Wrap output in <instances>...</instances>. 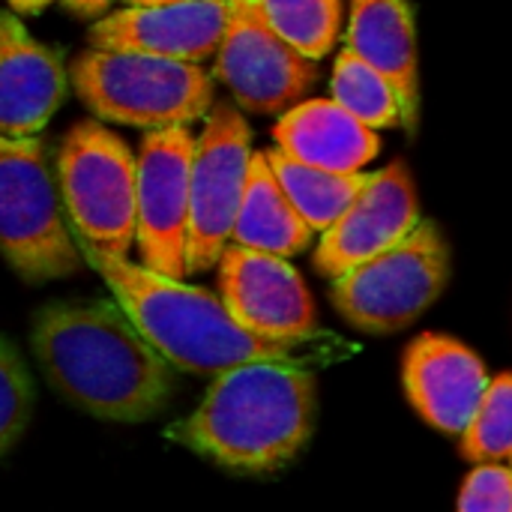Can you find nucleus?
Segmentation results:
<instances>
[{
    "label": "nucleus",
    "mask_w": 512,
    "mask_h": 512,
    "mask_svg": "<svg viewBox=\"0 0 512 512\" xmlns=\"http://www.w3.org/2000/svg\"><path fill=\"white\" fill-rule=\"evenodd\" d=\"M150 3H174V0H126V6H150Z\"/></svg>",
    "instance_id": "obj_27"
},
{
    "label": "nucleus",
    "mask_w": 512,
    "mask_h": 512,
    "mask_svg": "<svg viewBox=\"0 0 512 512\" xmlns=\"http://www.w3.org/2000/svg\"><path fill=\"white\" fill-rule=\"evenodd\" d=\"M231 240L249 249L282 255V258L300 255L312 243V225L288 201L264 150L258 153L252 150L249 180H246V192H243V201L231 228Z\"/></svg>",
    "instance_id": "obj_18"
},
{
    "label": "nucleus",
    "mask_w": 512,
    "mask_h": 512,
    "mask_svg": "<svg viewBox=\"0 0 512 512\" xmlns=\"http://www.w3.org/2000/svg\"><path fill=\"white\" fill-rule=\"evenodd\" d=\"M273 138L288 156L330 171H363L381 150L375 129L336 99H300L279 117Z\"/></svg>",
    "instance_id": "obj_17"
},
{
    "label": "nucleus",
    "mask_w": 512,
    "mask_h": 512,
    "mask_svg": "<svg viewBox=\"0 0 512 512\" xmlns=\"http://www.w3.org/2000/svg\"><path fill=\"white\" fill-rule=\"evenodd\" d=\"M273 30L309 60L333 51L342 27V0H261Z\"/></svg>",
    "instance_id": "obj_21"
},
{
    "label": "nucleus",
    "mask_w": 512,
    "mask_h": 512,
    "mask_svg": "<svg viewBox=\"0 0 512 512\" xmlns=\"http://www.w3.org/2000/svg\"><path fill=\"white\" fill-rule=\"evenodd\" d=\"M216 267L219 297L246 330L276 342L318 336L315 303L288 258L231 243Z\"/></svg>",
    "instance_id": "obj_11"
},
{
    "label": "nucleus",
    "mask_w": 512,
    "mask_h": 512,
    "mask_svg": "<svg viewBox=\"0 0 512 512\" xmlns=\"http://www.w3.org/2000/svg\"><path fill=\"white\" fill-rule=\"evenodd\" d=\"M450 279V249L435 222H417L408 237L333 279L336 312L363 333H396L414 324Z\"/></svg>",
    "instance_id": "obj_6"
},
{
    "label": "nucleus",
    "mask_w": 512,
    "mask_h": 512,
    "mask_svg": "<svg viewBox=\"0 0 512 512\" xmlns=\"http://www.w3.org/2000/svg\"><path fill=\"white\" fill-rule=\"evenodd\" d=\"M213 57L216 75L234 102L255 114L288 111L318 78L315 60L303 57L273 30L261 0H228L225 36Z\"/></svg>",
    "instance_id": "obj_10"
},
{
    "label": "nucleus",
    "mask_w": 512,
    "mask_h": 512,
    "mask_svg": "<svg viewBox=\"0 0 512 512\" xmlns=\"http://www.w3.org/2000/svg\"><path fill=\"white\" fill-rule=\"evenodd\" d=\"M402 381L414 411L429 426L462 435L492 378L483 360L459 339L423 333L405 351Z\"/></svg>",
    "instance_id": "obj_14"
},
{
    "label": "nucleus",
    "mask_w": 512,
    "mask_h": 512,
    "mask_svg": "<svg viewBox=\"0 0 512 512\" xmlns=\"http://www.w3.org/2000/svg\"><path fill=\"white\" fill-rule=\"evenodd\" d=\"M51 0H9V6L12 9H18V12H39V9H45Z\"/></svg>",
    "instance_id": "obj_26"
},
{
    "label": "nucleus",
    "mask_w": 512,
    "mask_h": 512,
    "mask_svg": "<svg viewBox=\"0 0 512 512\" xmlns=\"http://www.w3.org/2000/svg\"><path fill=\"white\" fill-rule=\"evenodd\" d=\"M138 162L129 144L96 120L78 123L57 153V186L72 237L111 255L135 243Z\"/></svg>",
    "instance_id": "obj_7"
},
{
    "label": "nucleus",
    "mask_w": 512,
    "mask_h": 512,
    "mask_svg": "<svg viewBox=\"0 0 512 512\" xmlns=\"http://www.w3.org/2000/svg\"><path fill=\"white\" fill-rule=\"evenodd\" d=\"M267 162L285 189L297 213L312 225V231H327L357 198L369 174L363 171H330L288 156L285 150H264Z\"/></svg>",
    "instance_id": "obj_19"
},
{
    "label": "nucleus",
    "mask_w": 512,
    "mask_h": 512,
    "mask_svg": "<svg viewBox=\"0 0 512 512\" xmlns=\"http://www.w3.org/2000/svg\"><path fill=\"white\" fill-rule=\"evenodd\" d=\"M318 381L309 366L255 360L213 375L195 414L165 438L237 477H273L297 462L315 432Z\"/></svg>",
    "instance_id": "obj_3"
},
{
    "label": "nucleus",
    "mask_w": 512,
    "mask_h": 512,
    "mask_svg": "<svg viewBox=\"0 0 512 512\" xmlns=\"http://www.w3.org/2000/svg\"><path fill=\"white\" fill-rule=\"evenodd\" d=\"M30 351L54 393L105 423L159 417L177 369L117 300H54L33 315Z\"/></svg>",
    "instance_id": "obj_1"
},
{
    "label": "nucleus",
    "mask_w": 512,
    "mask_h": 512,
    "mask_svg": "<svg viewBox=\"0 0 512 512\" xmlns=\"http://www.w3.org/2000/svg\"><path fill=\"white\" fill-rule=\"evenodd\" d=\"M512 453V372L489 381L462 432V456L474 465L504 462Z\"/></svg>",
    "instance_id": "obj_22"
},
{
    "label": "nucleus",
    "mask_w": 512,
    "mask_h": 512,
    "mask_svg": "<svg viewBox=\"0 0 512 512\" xmlns=\"http://www.w3.org/2000/svg\"><path fill=\"white\" fill-rule=\"evenodd\" d=\"M252 162V129L234 102H216L192 153L189 180V273L219 264L246 192Z\"/></svg>",
    "instance_id": "obj_8"
},
{
    "label": "nucleus",
    "mask_w": 512,
    "mask_h": 512,
    "mask_svg": "<svg viewBox=\"0 0 512 512\" xmlns=\"http://www.w3.org/2000/svg\"><path fill=\"white\" fill-rule=\"evenodd\" d=\"M84 261L105 279L114 300L126 309L147 342L177 369L192 375H219L240 363L273 360L294 366L330 363L345 345L336 336L318 333L309 339L276 342L246 330L207 288L168 279L144 264L126 261V255L102 252L84 240H75Z\"/></svg>",
    "instance_id": "obj_2"
},
{
    "label": "nucleus",
    "mask_w": 512,
    "mask_h": 512,
    "mask_svg": "<svg viewBox=\"0 0 512 512\" xmlns=\"http://www.w3.org/2000/svg\"><path fill=\"white\" fill-rule=\"evenodd\" d=\"M333 99L354 114L369 129H390L399 126V99L390 81L372 69L363 57H357L351 48H345L336 57L333 81H330Z\"/></svg>",
    "instance_id": "obj_20"
},
{
    "label": "nucleus",
    "mask_w": 512,
    "mask_h": 512,
    "mask_svg": "<svg viewBox=\"0 0 512 512\" xmlns=\"http://www.w3.org/2000/svg\"><path fill=\"white\" fill-rule=\"evenodd\" d=\"M459 507L468 512H512V468L501 462L477 465L462 492Z\"/></svg>",
    "instance_id": "obj_24"
},
{
    "label": "nucleus",
    "mask_w": 512,
    "mask_h": 512,
    "mask_svg": "<svg viewBox=\"0 0 512 512\" xmlns=\"http://www.w3.org/2000/svg\"><path fill=\"white\" fill-rule=\"evenodd\" d=\"M420 222L417 186L405 162H393L363 183L348 210L321 231V243L315 249L318 273L336 279L354 264L378 255L381 249L399 243Z\"/></svg>",
    "instance_id": "obj_12"
},
{
    "label": "nucleus",
    "mask_w": 512,
    "mask_h": 512,
    "mask_svg": "<svg viewBox=\"0 0 512 512\" xmlns=\"http://www.w3.org/2000/svg\"><path fill=\"white\" fill-rule=\"evenodd\" d=\"M195 138L189 126L147 129L138 147L135 243L141 264L168 279H186L189 180Z\"/></svg>",
    "instance_id": "obj_9"
},
{
    "label": "nucleus",
    "mask_w": 512,
    "mask_h": 512,
    "mask_svg": "<svg viewBox=\"0 0 512 512\" xmlns=\"http://www.w3.org/2000/svg\"><path fill=\"white\" fill-rule=\"evenodd\" d=\"M36 402L33 375L12 339L0 336V459L24 438Z\"/></svg>",
    "instance_id": "obj_23"
},
{
    "label": "nucleus",
    "mask_w": 512,
    "mask_h": 512,
    "mask_svg": "<svg viewBox=\"0 0 512 512\" xmlns=\"http://www.w3.org/2000/svg\"><path fill=\"white\" fill-rule=\"evenodd\" d=\"M72 15H78V18H96V15H102L105 9H111V3L114 0H60Z\"/></svg>",
    "instance_id": "obj_25"
},
{
    "label": "nucleus",
    "mask_w": 512,
    "mask_h": 512,
    "mask_svg": "<svg viewBox=\"0 0 512 512\" xmlns=\"http://www.w3.org/2000/svg\"><path fill=\"white\" fill-rule=\"evenodd\" d=\"M228 21V0H174L129 6L105 15L87 33L93 48L141 51L201 63L216 54Z\"/></svg>",
    "instance_id": "obj_13"
},
{
    "label": "nucleus",
    "mask_w": 512,
    "mask_h": 512,
    "mask_svg": "<svg viewBox=\"0 0 512 512\" xmlns=\"http://www.w3.org/2000/svg\"><path fill=\"white\" fill-rule=\"evenodd\" d=\"M78 99L108 123L192 126L213 108V81L192 60L90 48L72 66Z\"/></svg>",
    "instance_id": "obj_4"
},
{
    "label": "nucleus",
    "mask_w": 512,
    "mask_h": 512,
    "mask_svg": "<svg viewBox=\"0 0 512 512\" xmlns=\"http://www.w3.org/2000/svg\"><path fill=\"white\" fill-rule=\"evenodd\" d=\"M510 468H512V453H510Z\"/></svg>",
    "instance_id": "obj_28"
},
{
    "label": "nucleus",
    "mask_w": 512,
    "mask_h": 512,
    "mask_svg": "<svg viewBox=\"0 0 512 512\" xmlns=\"http://www.w3.org/2000/svg\"><path fill=\"white\" fill-rule=\"evenodd\" d=\"M345 48L390 81L399 99V126L414 135L420 126V57L411 3L351 0Z\"/></svg>",
    "instance_id": "obj_16"
},
{
    "label": "nucleus",
    "mask_w": 512,
    "mask_h": 512,
    "mask_svg": "<svg viewBox=\"0 0 512 512\" xmlns=\"http://www.w3.org/2000/svg\"><path fill=\"white\" fill-rule=\"evenodd\" d=\"M66 87L69 75L60 54L0 9V135L27 138L42 132L63 105Z\"/></svg>",
    "instance_id": "obj_15"
},
{
    "label": "nucleus",
    "mask_w": 512,
    "mask_h": 512,
    "mask_svg": "<svg viewBox=\"0 0 512 512\" xmlns=\"http://www.w3.org/2000/svg\"><path fill=\"white\" fill-rule=\"evenodd\" d=\"M0 255L30 285L66 279L84 264L36 135H0Z\"/></svg>",
    "instance_id": "obj_5"
}]
</instances>
